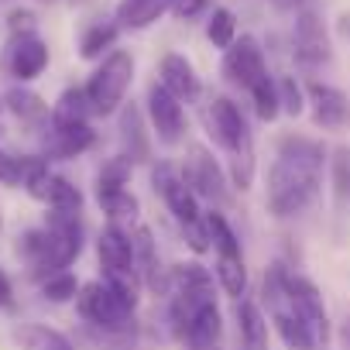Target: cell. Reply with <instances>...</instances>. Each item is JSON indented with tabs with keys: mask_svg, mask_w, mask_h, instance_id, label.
I'll list each match as a JSON object with an SVG mask.
<instances>
[{
	"mask_svg": "<svg viewBox=\"0 0 350 350\" xmlns=\"http://www.w3.org/2000/svg\"><path fill=\"white\" fill-rule=\"evenodd\" d=\"M206 38H210V45H217V49L227 52L237 42V18H234V11L217 8L210 14V21H206Z\"/></svg>",
	"mask_w": 350,
	"mask_h": 350,
	"instance_id": "4dcf8cb0",
	"label": "cell"
},
{
	"mask_svg": "<svg viewBox=\"0 0 350 350\" xmlns=\"http://www.w3.org/2000/svg\"><path fill=\"white\" fill-rule=\"evenodd\" d=\"M0 69L14 83H31L49 69V45L38 38V31L11 35L4 45V55H0Z\"/></svg>",
	"mask_w": 350,
	"mask_h": 350,
	"instance_id": "30bf717a",
	"label": "cell"
},
{
	"mask_svg": "<svg viewBox=\"0 0 350 350\" xmlns=\"http://www.w3.org/2000/svg\"><path fill=\"white\" fill-rule=\"evenodd\" d=\"M42 4H55V0H42Z\"/></svg>",
	"mask_w": 350,
	"mask_h": 350,
	"instance_id": "f35d334b",
	"label": "cell"
},
{
	"mask_svg": "<svg viewBox=\"0 0 350 350\" xmlns=\"http://www.w3.org/2000/svg\"><path fill=\"white\" fill-rule=\"evenodd\" d=\"M134 261H137V275H141V285L148 292H168V275L161 271V258L154 251V237L148 227H134Z\"/></svg>",
	"mask_w": 350,
	"mask_h": 350,
	"instance_id": "ac0fdd59",
	"label": "cell"
},
{
	"mask_svg": "<svg viewBox=\"0 0 350 350\" xmlns=\"http://www.w3.org/2000/svg\"><path fill=\"white\" fill-rule=\"evenodd\" d=\"M168 11H172V0H120L117 25L131 28V31H141V28H151Z\"/></svg>",
	"mask_w": 350,
	"mask_h": 350,
	"instance_id": "7402d4cb",
	"label": "cell"
},
{
	"mask_svg": "<svg viewBox=\"0 0 350 350\" xmlns=\"http://www.w3.org/2000/svg\"><path fill=\"white\" fill-rule=\"evenodd\" d=\"M237 326H241V340L247 350L268 347V319L251 299H237Z\"/></svg>",
	"mask_w": 350,
	"mask_h": 350,
	"instance_id": "cb8c5ba5",
	"label": "cell"
},
{
	"mask_svg": "<svg viewBox=\"0 0 350 350\" xmlns=\"http://www.w3.org/2000/svg\"><path fill=\"white\" fill-rule=\"evenodd\" d=\"M4 110H11L21 124H31V127L35 124H49V117H52L49 103L28 86H11L4 93Z\"/></svg>",
	"mask_w": 350,
	"mask_h": 350,
	"instance_id": "ffe728a7",
	"label": "cell"
},
{
	"mask_svg": "<svg viewBox=\"0 0 350 350\" xmlns=\"http://www.w3.org/2000/svg\"><path fill=\"white\" fill-rule=\"evenodd\" d=\"M96 141L90 120H52L45 124V158H79Z\"/></svg>",
	"mask_w": 350,
	"mask_h": 350,
	"instance_id": "5bb4252c",
	"label": "cell"
},
{
	"mask_svg": "<svg viewBox=\"0 0 350 350\" xmlns=\"http://www.w3.org/2000/svg\"><path fill=\"white\" fill-rule=\"evenodd\" d=\"M217 282L227 295L244 299L247 292V265L244 254H217Z\"/></svg>",
	"mask_w": 350,
	"mask_h": 350,
	"instance_id": "4316f807",
	"label": "cell"
},
{
	"mask_svg": "<svg viewBox=\"0 0 350 350\" xmlns=\"http://www.w3.org/2000/svg\"><path fill=\"white\" fill-rule=\"evenodd\" d=\"M42 295L49 302H72L79 295V282H76L72 271H59V275H52V278L42 282Z\"/></svg>",
	"mask_w": 350,
	"mask_h": 350,
	"instance_id": "1f68e13d",
	"label": "cell"
},
{
	"mask_svg": "<svg viewBox=\"0 0 350 350\" xmlns=\"http://www.w3.org/2000/svg\"><path fill=\"white\" fill-rule=\"evenodd\" d=\"M131 183V158L113 154L110 161H103V168L96 172V203L113 200L117 193H124Z\"/></svg>",
	"mask_w": 350,
	"mask_h": 350,
	"instance_id": "d4e9b609",
	"label": "cell"
},
{
	"mask_svg": "<svg viewBox=\"0 0 350 350\" xmlns=\"http://www.w3.org/2000/svg\"><path fill=\"white\" fill-rule=\"evenodd\" d=\"M306 103L312 107V120L319 127H343L350 124V96L329 83L309 79L306 83Z\"/></svg>",
	"mask_w": 350,
	"mask_h": 350,
	"instance_id": "2e32d148",
	"label": "cell"
},
{
	"mask_svg": "<svg viewBox=\"0 0 350 350\" xmlns=\"http://www.w3.org/2000/svg\"><path fill=\"white\" fill-rule=\"evenodd\" d=\"M151 186H154V193L165 200L168 213L183 224V230H193V227L203 224L200 200H196V193L183 183V175H179V168H175V165L158 161V165L151 168Z\"/></svg>",
	"mask_w": 350,
	"mask_h": 350,
	"instance_id": "ba28073f",
	"label": "cell"
},
{
	"mask_svg": "<svg viewBox=\"0 0 350 350\" xmlns=\"http://www.w3.org/2000/svg\"><path fill=\"white\" fill-rule=\"evenodd\" d=\"M134 306L137 302H131L110 282H86V285H79V295H76L79 316L90 326L113 333V336H124L134 329Z\"/></svg>",
	"mask_w": 350,
	"mask_h": 350,
	"instance_id": "277c9868",
	"label": "cell"
},
{
	"mask_svg": "<svg viewBox=\"0 0 350 350\" xmlns=\"http://www.w3.org/2000/svg\"><path fill=\"white\" fill-rule=\"evenodd\" d=\"M14 306V285L8 278V271L0 268V309H11Z\"/></svg>",
	"mask_w": 350,
	"mask_h": 350,
	"instance_id": "d590c367",
	"label": "cell"
},
{
	"mask_svg": "<svg viewBox=\"0 0 350 350\" xmlns=\"http://www.w3.org/2000/svg\"><path fill=\"white\" fill-rule=\"evenodd\" d=\"M326 151L306 134H282L275 144V161L268 165V213L292 220L309 210L323 186Z\"/></svg>",
	"mask_w": 350,
	"mask_h": 350,
	"instance_id": "6da1fadb",
	"label": "cell"
},
{
	"mask_svg": "<svg viewBox=\"0 0 350 350\" xmlns=\"http://www.w3.org/2000/svg\"><path fill=\"white\" fill-rule=\"evenodd\" d=\"M288 288H292V299H295L299 312L306 316V323L312 329L316 350H326L329 347V316H326V306H323L319 288L306 275H292V271H288Z\"/></svg>",
	"mask_w": 350,
	"mask_h": 350,
	"instance_id": "9a60e30c",
	"label": "cell"
},
{
	"mask_svg": "<svg viewBox=\"0 0 350 350\" xmlns=\"http://www.w3.org/2000/svg\"><path fill=\"white\" fill-rule=\"evenodd\" d=\"M179 175L183 183L196 193V200H210V203H227L230 200V189H227V172L224 165L213 158L210 148L203 144H189L186 148V158L179 165Z\"/></svg>",
	"mask_w": 350,
	"mask_h": 350,
	"instance_id": "52a82bcc",
	"label": "cell"
},
{
	"mask_svg": "<svg viewBox=\"0 0 350 350\" xmlns=\"http://www.w3.org/2000/svg\"><path fill=\"white\" fill-rule=\"evenodd\" d=\"M224 76H227L234 86L247 90V93H251L265 76H271V72H268V62H265V52H261V45H258L254 35H241V38L224 52Z\"/></svg>",
	"mask_w": 350,
	"mask_h": 350,
	"instance_id": "7c38bea8",
	"label": "cell"
},
{
	"mask_svg": "<svg viewBox=\"0 0 350 350\" xmlns=\"http://www.w3.org/2000/svg\"><path fill=\"white\" fill-rule=\"evenodd\" d=\"M117 38H120V25L117 21H93L79 35V55L83 59H103V55H110Z\"/></svg>",
	"mask_w": 350,
	"mask_h": 350,
	"instance_id": "484cf974",
	"label": "cell"
},
{
	"mask_svg": "<svg viewBox=\"0 0 350 350\" xmlns=\"http://www.w3.org/2000/svg\"><path fill=\"white\" fill-rule=\"evenodd\" d=\"M131 79H134V55L124 52V49H113L110 55H103V62L96 66V72L90 76V83L83 86L86 90V100L93 107V117H110L124 107V96L131 90Z\"/></svg>",
	"mask_w": 350,
	"mask_h": 350,
	"instance_id": "5b68a950",
	"label": "cell"
},
{
	"mask_svg": "<svg viewBox=\"0 0 350 350\" xmlns=\"http://www.w3.org/2000/svg\"><path fill=\"white\" fill-rule=\"evenodd\" d=\"M148 120H151V131L158 134L161 144H179L186 137V110H183V100L172 96L161 83H151L148 86Z\"/></svg>",
	"mask_w": 350,
	"mask_h": 350,
	"instance_id": "4fadbf2b",
	"label": "cell"
},
{
	"mask_svg": "<svg viewBox=\"0 0 350 350\" xmlns=\"http://www.w3.org/2000/svg\"><path fill=\"white\" fill-rule=\"evenodd\" d=\"M0 113H4V96H0Z\"/></svg>",
	"mask_w": 350,
	"mask_h": 350,
	"instance_id": "8d00e7d4",
	"label": "cell"
},
{
	"mask_svg": "<svg viewBox=\"0 0 350 350\" xmlns=\"http://www.w3.org/2000/svg\"><path fill=\"white\" fill-rule=\"evenodd\" d=\"M220 333H224V319H220V309L213 302L189 323V329L183 333V343L189 350H213L220 343Z\"/></svg>",
	"mask_w": 350,
	"mask_h": 350,
	"instance_id": "603a6c76",
	"label": "cell"
},
{
	"mask_svg": "<svg viewBox=\"0 0 350 350\" xmlns=\"http://www.w3.org/2000/svg\"><path fill=\"white\" fill-rule=\"evenodd\" d=\"M90 117H93V107H90L83 86H69L59 93V100L52 107V120H90Z\"/></svg>",
	"mask_w": 350,
	"mask_h": 350,
	"instance_id": "f1b7e54d",
	"label": "cell"
},
{
	"mask_svg": "<svg viewBox=\"0 0 350 350\" xmlns=\"http://www.w3.org/2000/svg\"><path fill=\"white\" fill-rule=\"evenodd\" d=\"M96 254H100V268H103V282H110L117 292H124L131 302H137L141 275H137V261H134V237L120 227H103L100 241H96Z\"/></svg>",
	"mask_w": 350,
	"mask_h": 350,
	"instance_id": "8992f818",
	"label": "cell"
},
{
	"mask_svg": "<svg viewBox=\"0 0 350 350\" xmlns=\"http://www.w3.org/2000/svg\"><path fill=\"white\" fill-rule=\"evenodd\" d=\"M158 76H161L158 83H161L172 96H179L183 103H193V100H200V93H203L193 62H189L186 55H179V52L161 55V62H158Z\"/></svg>",
	"mask_w": 350,
	"mask_h": 350,
	"instance_id": "e0dca14e",
	"label": "cell"
},
{
	"mask_svg": "<svg viewBox=\"0 0 350 350\" xmlns=\"http://www.w3.org/2000/svg\"><path fill=\"white\" fill-rule=\"evenodd\" d=\"M11 336L21 350H76V343L66 333H59L45 323H21V326H14Z\"/></svg>",
	"mask_w": 350,
	"mask_h": 350,
	"instance_id": "44dd1931",
	"label": "cell"
},
{
	"mask_svg": "<svg viewBox=\"0 0 350 350\" xmlns=\"http://www.w3.org/2000/svg\"><path fill=\"white\" fill-rule=\"evenodd\" d=\"M35 25H38V18H35L31 11L14 8V11L8 14V31H11V35H28V31H35Z\"/></svg>",
	"mask_w": 350,
	"mask_h": 350,
	"instance_id": "e575fe53",
	"label": "cell"
},
{
	"mask_svg": "<svg viewBox=\"0 0 350 350\" xmlns=\"http://www.w3.org/2000/svg\"><path fill=\"white\" fill-rule=\"evenodd\" d=\"M261 299L268 306V316L282 336V343L288 350H316V340H312V329L306 323V316L299 312L295 299H292V288H288V268L285 265H268L265 271V285H261Z\"/></svg>",
	"mask_w": 350,
	"mask_h": 350,
	"instance_id": "3957f363",
	"label": "cell"
},
{
	"mask_svg": "<svg viewBox=\"0 0 350 350\" xmlns=\"http://www.w3.org/2000/svg\"><path fill=\"white\" fill-rule=\"evenodd\" d=\"M278 100H282V110L288 117H299L306 110V90L295 83V76H282L278 79Z\"/></svg>",
	"mask_w": 350,
	"mask_h": 350,
	"instance_id": "d6a6232c",
	"label": "cell"
},
{
	"mask_svg": "<svg viewBox=\"0 0 350 350\" xmlns=\"http://www.w3.org/2000/svg\"><path fill=\"white\" fill-rule=\"evenodd\" d=\"M206 131L210 137L234 158L241 151H254V137H251V127L241 113V107L230 100V96H213L210 107H206Z\"/></svg>",
	"mask_w": 350,
	"mask_h": 350,
	"instance_id": "9c48e42d",
	"label": "cell"
},
{
	"mask_svg": "<svg viewBox=\"0 0 350 350\" xmlns=\"http://www.w3.org/2000/svg\"><path fill=\"white\" fill-rule=\"evenodd\" d=\"M69 4H83V0H69Z\"/></svg>",
	"mask_w": 350,
	"mask_h": 350,
	"instance_id": "74e56055",
	"label": "cell"
},
{
	"mask_svg": "<svg viewBox=\"0 0 350 350\" xmlns=\"http://www.w3.org/2000/svg\"><path fill=\"white\" fill-rule=\"evenodd\" d=\"M329 179H333V206H336V213H347V206H350V148L333 151Z\"/></svg>",
	"mask_w": 350,
	"mask_h": 350,
	"instance_id": "83f0119b",
	"label": "cell"
},
{
	"mask_svg": "<svg viewBox=\"0 0 350 350\" xmlns=\"http://www.w3.org/2000/svg\"><path fill=\"white\" fill-rule=\"evenodd\" d=\"M251 103H254V113L261 117V120H278V113H282V100H278V79L275 76H265L254 90H251Z\"/></svg>",
	"mask_w": 350,
	"mask_h": 350,
	"instance_id": "f546056e",
	"label": "cell"
},
{
	"mask_svg": "<svg viewBox=\"0 0 350 350\" xmlns=\"http://www.w3.org/2000/svg\"><path fill=\"white\" fill-rule=\"evenodd\" d=\"M79 251H83V217L79 213L49 210L42 227H31L18 237V258L25 261L35 282L69 271Z\"/></svg>",
	"mask_w": 350,
	"mask_h": 350,
	"instance_id": "7a4b0ae2",
	"label": "cell"
},
{
	"mask_svg": "<svg viewBox=\"0 0 350 350\" xmlns=\"http://www.w3.org/2000/svg\"><path fill=\"white\" fill-rule=\"evenodd\" d=\"M292 52L299 59V66L306 69H319L333 62V45H329V31L323 25V18L316 11H299L295 14V31H292Z\"/></svg>",
	"mask_w": 350,
	"mask_h": 350,
	"instance_id": "8fae6325",
	"label": "cell"
},
{
	"mask_svg": "<svg viewBox=\"0 0 350 350\" xmlns=\"http://www.w3.org/2000/svg\"><path fill=\"white\" fill-rule=\"evenodd\" d=\"M120 144H124V158H131V165L151 161V134L144 127V113L137 103L120 107Z\"/></svg>",
	"mask_w": 350,
	"mask_h": 350,
	"instance_id": "d6986e66",
	"label": "cell"
},
{
	"mask_svg": "<svg viewBox=\"0 0 350 350\" xmlns=\"http://www.w3.org/2000/svg\"><path fill=\"white\" fill-rule=\"evenodd\" d=\"M210 4H213V0H172V14L179 18V21H193V18H200Z\"/></svg>",
	"mask_w": 350,
	"mask_h": 350,
	"instance_id": "836d02e7",
	"label": "cell"
}]
</instances>
